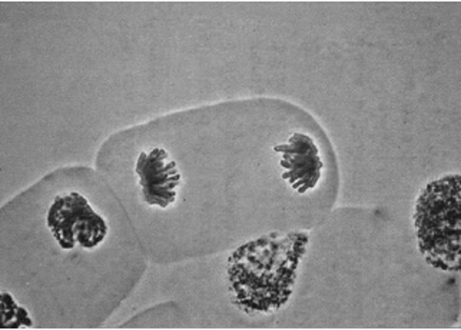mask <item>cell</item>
<instances>
[{"label": "cell", "instance_id": "3957f363", "mask_svg": "<svg viewBox=\"0 0 461 330\" xmlns=\"http://www.w3.org/2000/svg\"><path fill=\"white\" fill-rule=\"evenodd\" d=\"M46 223L62 249H92L101 245L108 233L105 219L77 192L55 199Z\"/></svg>", "mask_w": 461, "mask_h": 330}, {"label": "cell", "instance_id": "277c9868", "mask_svg": "<svg viewBox=\"0 0 461 330\" xmlns=\"http://www.w3.org/2000/svg\"><path fill=\"white\" fill-rule=\"evenodd\" d=\"M135 171L140 176L142 196L148 205L168 208L175 202V189L181 182V174L164 149L155 147L150 152L140 153Z\"/></svg>", "mask_w": 461, "mask_h": 330}, {"label": "cell", "instance_id": "5b68a950", "mask_svg": "<svg viewBox=\"0 0 461 330\" xmlns=\"http://www.w3.org/2000/svg\"><path fill=\"white\" fill-rule=\"evenodd\" d=\"M283 155L281 166L285 169L283 179L288 181L293 189L304 195L314 189L321 178L322 160L317 145L304 133H293L287 143L274 147Z\"/></svg>", "mask_w": 461, "mask_h": 330}, {"label": "cell", "instance_id": "6da1fadb", "mask_svg": "<svg viewBox=\"0 0 461 330\" xmlns=\"http://www.w3.org/2000/svg\"><path fill=\"white\" fill-rule=\"evenodd\" d=\"M307 244L305 233H269L237 249L228 261V278L238 303L256 312L285 305Z\"/></svg>", "mask_w": 461, "mask_h": 330}, {"label": "cell", "instance_id": "8992f818", "mask_svg": "<svg viewBox=\"0 0 461 330\" xmlns=\"http://www.w3.org/2000/svg\"><path fill=\"white\" fill-rule=\"evenodd\" d=\"M2 315H4V327L11 322L12 317L14 320L9 327H21L23 325L31 327L33 325V322L29 319L28 312L14 302L7 292L2 295Z\"/></svg>", "mask_w": 461, "mask_h": 330}, {"label": "cell", "instance_id": "7a4b0ae2", "mask_svg": "<svg viewBox=\"0 0 461 330\" xmlns=\"http://www.w3.org/2000/svg\"><path fill=\"white\" fill-rule=\"evenodd\" d=\"M460 202L458 174L427 184L417 201L414 227L419 249L433 268L460 269Z\"/></svg>", "mask_w": 461, "mask_h": 330}]
</instances>
